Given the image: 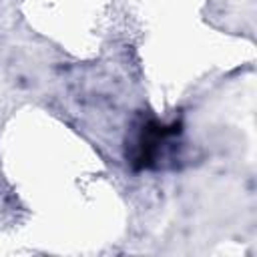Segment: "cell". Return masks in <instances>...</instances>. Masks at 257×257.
<instances>
[{
	"label": "cell",
	"instance_id": "cell-1",
	"mask_svg": "<svg viewBox=\"0 0 257 257\" xmlns=\"http://www.w3.org/2000/svg\"><path fill=\"white\" fill-rule=\"evenodd\" d=\"M181 135V122H159L155 118L143 120L135 131V137L126 149V157L135 171L155 169L163 159L169 157L173 147L177 145V137Z\"/></svg>",
	"mask_w": 257,
	"mask_h": 257
}]
</instances>
